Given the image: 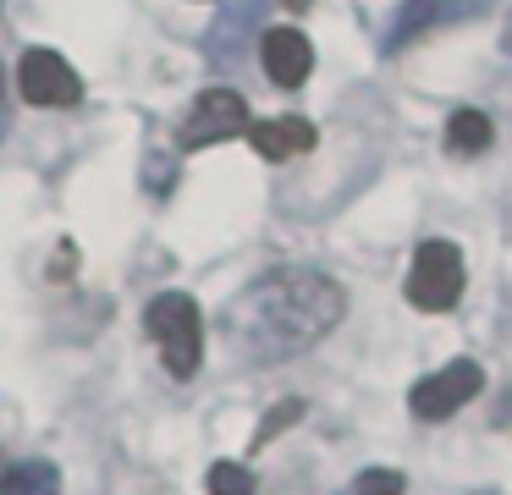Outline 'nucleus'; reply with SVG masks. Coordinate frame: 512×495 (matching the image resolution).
I'll return each mask as SVG.
<instances>
[{"instance_id": "f3484780", "label": "nucleus", "mask_w": 512, "mask_h": 495, "mask_svg": "<svg viewBox=\"0 0 512 495\" xmlns=\"http://www.w3.org/2000/svg\"><path fill=\"white\" fill-rule=\"evenodd\" d=\"M0 473H6V468H0Z\"/></svg>"}, {"instance_id": "9d476101", "label": "nucleus", "mask_w": 512, "mask_h": 495, "mask_svg": "<svg viewBox=\"0 0 512 495\" xmlns=\"http://www.w3.org/2000/svg\"><path fill=\"white\" fill-rule=\"evenodd\" d=\"M490 138H496V127H490L485 110H457V116L446 121V149L452 154H485Z\"/></svg>"}, {"instance_id": "f03ea898", "label": "nucleus", "mask_w": 512, "mask_h": 495, "mask_svg": "<svg viewBox=\"0 0 512 495\" xmlns=\"http://www.w3.org/2000/svg\"><path fill=\"white\" fill-rule=\"evenodd\" d=\"M144 330L160 347V363H166L177 380H193L204 363V314L188 292H160L155 303L144 308Z\"/></svg>"}, {"instance_id": "f257e3e1", "label": "nucleus", "mask_w": 512, "mask_h": 495, "mask_svg": "<svg viewBox=\"0 0 512 495\" xmlns=\"http://www.w3.org/2000/svg\"><path fill=\"white\" fill-rule=\"evenodd\" d=\"M347 314V292L320 270H265L226 308V341L248 363H287L331 336Z\"/></svg>"}, {"instance_id": "f8f14e48", "label": "nucleus", "mask_w": 512, "mask_h": 495, "mask_svg": "<svg viewBox=\"0 0 512 495\" xmlns=\"http://www.w3.org/2000/svg\"><path fill=\"white\" fill-rule=\"evenodd\" d=\"M204 484H210V495H259L254 473H248L243 462H215Z\"/></svg>"}, {"instance_id": "423d86ee", "label": "nucleus", "mask_w": 512, "mask_h": 495, "mask_svg": "<svg viewBox=\"0 0 512 495\" xmlns=\"http://www.w3.org/2000/svg\"><path fill=\"white\" fill-rule=\"evenodd\" d=\"M17 88H23L28 105H45V110H67V105L83 99V83H78V72L67 66V55L45 50V44L23 55V66H17Z\"/></svg>"}, {"instance_id": "4468645a", "label": "nucleus", "mask_w": 512, "mask_h": 495, "mask_svg": "<svg viewBox=\"0 0 512 495\" xmlns=\"http://www.w3.org/2000/svg\"><path fill=\"white\" fill-rule=\"evenodd\" d=\"M298 418H303V402H298V396H287V402H276V413H270L265 424H259L254 446H270V440H276L281 429H292V424H298Z\"/></svg>"}, {"instance_id": "2eb2a0df", "label": "nucleus", "mask_w": 512, "mask_h": 495, "mask_svg": "<svg viewBox=\"0 0 512 495\" xmlns=\"http://www.w3.org/2000/svg\"><path fill=\"white\" fill-rule=\"evenodd\" d=\"M501 50L512 55V17H507V28H501Z\"/></svg>"}, {"instance_id": "20e7f679", "label": "nucleus", "mask_w": 512, "mask_h": 495, "mask_svg": "<svg viewBox=\"0 0 512 495\" xmlns=\"http://www.w3.org/2000/svg\"><path fill=\"white\" fill-rule=\"evenodd\" d=\"M248 127H254V121H248V99L237 94V88H204V94L193 99V110L182 116L177 143L182 149H210V143H226Z\"/></svg>"}, {"instance_id": "9b49d317", "label": "nucleus", "mask_w": 512, "mask_h": 495, "mask_svg": "<svg viewBox=\"0 0 512 495\" xmlns=\"http://www.w3.org/2000/svg\"><path fill=\"white\" fill-rule=\"evenodd\" d=\"M435 6H441V0H402V17H397V28L386 33V55H397L402 44L413 39V33H424L435 22Z\"/></svg>"}, {"instance_id": "ddd939ff", "label": "nucleus", "mask_w": 512, "mask_h": 495, "mask_svg": "<svg viewBox=\"0 0 512 495\" xmlns=\"http://www.w3.org/2000/svg\"><path fill=\"white\" fill-rule=\"evenodd\" d=\"M402 484L408 479H402L397 468H364L353 479V495H402Z\"/></svg>"}, {"instance_id": "0eeeda50", "label": "nucleus", "mask_w": 512, "mask_h": 495, "mask_svg": "<svg viewBox=\"0 0 512 495\" xmlns=\"http://www.w3.org/2000/svg\"><path fill=\"white\" fill-rule=\"evenodd\" d=\"M259 61H265V77L276 88H298L303 77L314 72V50L298 28H270L259 39Z\"/></svg>"}, {"instance_id": "1a4fd4ad", "label": "nucleus", "mask_w": 512, "mask_h": 495, "mask_svg": "<svg viewBox=\"0 0 512 495\" xmlns=\"http://www.w3.org/2000/svg\"><path fill=\"white\" fill-rule=\"evenodd\" d=\"M0 495H61V473L56 462H12V468L0 473Z\"/></svg>"}, {"instance_id": "39448f33", "label": "nucleus", "mask_w": 512, "mask_h": 495, "mask_svg": "<svg viewBox=\"0 0 512 495\" xmlns=\"http://www.w3.org/2000/svg\"><path fill=\"white\" fill-rule=\"evenodd\" d=\"M479 385H485V369H479L474 358H457V363H446L441 374H430V380L413 385L408 407H413V418H424V424H441V418H452L463 402H474Z\"/></svg>"}, {"instance_id": "dca6fc26", "label": "nucleus", "mask_w": 512, "mask_h": 495, "mask_svg": "<svg viewBox=\"0 0 512 495\" xmlns=\"http://www.w3.org/2000/svg\"><path fill=\"white\" fill-rule=\"evenodd\" d=\"M281 6H287V11H309L314 0H281Z\"/></svg>"}, {"instance_id": "6e6552de", "label": "nucleus", "mask_w": 512, "mask_h": 495, "mask_svg": "<svg viewBox=\"0 0 512 495\" xmlns=\"http://www.w3.org/2000/svg\"><path fill=\"white\" fill-rule=\"evenodd\" d=\"M248 143H254L265 160H298V154L314 149V121L303 116H270L248 127Z\"/></svg>"}, {"instance_id": "7ed1b4c3", "label": "nucleus", "mask_w": 512, "mask_h": 495, "mask_svg": "<svg viewBox=\"0 0 512 495\" xmlns=\"http://www.w3.org/2000/svg\"><path fill=\"white\" fill-rule=\"evenodd\" d=\"M402 292H408V303L424 308V314H446V308L463 297V253H457V242H446V237L419 242Z\"/></svg>"}]
</instances>
